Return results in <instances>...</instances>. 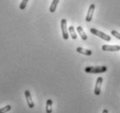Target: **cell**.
Returning <instances> with one entry per match:
<instances>
[{
	"instance_id": "2e32d148",
	"label": "cell",
	"mask_w": 120,
	"mask_h": 113,
	"mask_svg": "<svg viewBox=\"0 0 120 113\" xmlns=\"http://www.w3.org/2000/svg\"><path fill=\"white\" fill-rule=\"evenodd\" d=\"M102 113H108V110H106V109H105V110H103V112Z\"/></svg>"
},
{
	"instance_id": "3957f363",
	"label": "cell",
	"mask_w": 120,
	"mask_h": 113,
	"mask_svg": "<svg viewBox=\"0 0 120 113\" xmlns=\"http://www.w3.org/2000/svg\"><path fill=\"white\" fill-rule=\"evenodd\" d=\"M61 30H62V36L64 40H67L69 38V33L67 30V21L66 19H62L61 20Z\"/></svg>"
},
{
	"instance_id": "7c38bea8",
	"label": "cell",
	"mask_w": 120,
	"mask_h": 113,
	"mask_svg": "<svg viewBox=\"0 0 120 113\" xmlns=\"http://www.w3.org/2000/svg\"><path fill=\"white\" fill-rule=\"evenodd\" d=\"M69 32H70V34H71V38L74 39V40H76L77 38H78V36H77V33H76V30H75V29H74V27L73 26L69 27Z\"/></svg>"
},
{
	"instance_id": "9c48e42d",
	"label": "cell",
	"mask_w": 120,
	"mask_h": 113,
	"mask_svg": "<svg viewBox=\"0 0 120 113\" xmlns=\"http://www.w3.org/2000/svg\"><path fill=\"white\" fill-rule=\"evenodd\" d=\"M77 31L78 32V34H79V36L81 37V38L84 40V41H85V40H87V35L85 34V32H84V30H83V28H82L81 26H78L77 27Z\"/></svg>"
},
{
	"instance_id": "5bb4252c",
	"label": "cell",
	"mask_w": 120,
	"mask_h": 113,
	"mask_svg": "<svg viewBox=\"0 0 120 113\" xmlns=\"http://www.w3.org/2000/svg\"><path fill=\"white\" fill-rule=\"evenodd\" d=\"M29 0H23L21 2V4H20V5H19V8H20V10H24L25 8H26V5H27V3Z\"/></svg>"
},
{
	"instance_id": "6da1fadb",
	"label": "cell",
	"mask_w": 120,
	"mask_h": 113,
	"mask_svg": "<svg viewBox=\"0 0 120 113\" xmlns=\"http://www.w3.org/2000/svg\"><path fill=\"white\" fill-rule=\"evenodd\" d=\"M107 71L106 66H97V67H86L84 69V72L86 73H93V74H98L104 73Z\"/></svg>"
},
{
	"instance_id": "ba28073f",
	"label": "cell",
	"mask_w": 120,
	"mask_h": 113,
	"mask_svg": "<svg viewBox=\"0 0 120 113\" xmlns=\"http://www.w3.org/2000/svg\"><path fill=\"white\" fill-rule=\"evenodd\" d=\"M76 51H78V53L84 54V55H86V56H90L92 54V51H90V50H85V49L82 47H78L76 49Z\"/></svg>"
},
{
	"instance_id": "4fadbf2b",
	"label": "cell",
	"mask_w": 120,
	"mask_h": 113,
	"mask_svg": "<svg viewBox=\"0 0 120 113\" xmlns=\"http://www.w3.org/2000/svg\"><path fill=\"white\" fill-rule=\"evenodd\" d=\"M11 110V105L8 104V105H5L4 107L0 109V113H6L8 112V111H10Z\"/></svg>"
},
{
	"instance_id": "277c9868",
	"label": "cell",
	"mask_w": 120,
	"mask_h": 113,
	"mask_svg": "<svg viewBox=\"0 0 120 113\" xmlns=\"http://www.w3.org/2000/svg\"><path fill=\"white\" fill-rule=\"evenodd\" d=\"M102 83H103V77H98L96 82V85H95V89H94V93L95 95L99 96L100 93H101V86H102Z\"/></svg>"
},
{
	"instance_id": "8fae6325",
	"label": "cell",
	"mask_w": 120,
	"mask_h": 113,
	"mask_svg": "<svg viewBox=\"0 0 120 113\" xmlns=\"http://www.w3.org/2000/svg\"><path fill=\"white\" fill-rule=\"evenodd\" d=\"M58 3H59V0H53V1H52V3H51V6H50V11H51V13H53V12L56 11V9H57Z\"/></svg>"
},
{
	"instance_id": "7a4b0ae2",
	"label": "cell",
	"mask_w": 120,
	"mask_h": 113,
	"mask_svg": "<svg viewBox=\"0 0 120 113\" xmlns=\"http://www.w3.org/2000/svg\"><path fill=\"white\" fill-rule=\"evenodd\" d=\"M90 33H92V34H94L95 36L99 37L100 38L104 39V40H105V41L109 42V41H111V36H108V35H106V34H105V33L102 32V31H100V30H97V29L91 28V29H90Z\"/></svg>"
},
{
	"instance_id": "9a60e30c",
	"label": "cell",
	"mask_w": 120,
	"mask_h": 113,
	"mask_svg": "<svg viewBox=\"0 0 120 113\" xmlns=\"http://www.w3.org/2000/svg\"><path fill=\"white\" fill-rule=\"evenodd\" d=\"M111 35L114 36L115 38H117V39L120 40V33H118L117 30H111Z\"/></svg>"
},
{
	"instance_id": "8992f818",
	"label": "cell",
	"mask_w": 120,
	"mask_h": 113,
	"mask_svg": "<svg viewBox=\"0 0 120 113\" xmlns=\"http://www.w3.org/2000/svg\"><path fill=\"white\" fill-rule=\"evenodd\" d=\"M102 50L105 51H120L119 45H103Z\"/></svg>"
},
{
	"instance_id": "30bf717a",
	"label": "cell",
	"mask_w": 120,
	"mask_h": 113,
	"mask_svg": "<svg viewBox=\"0 0 120 113\" xmlns=\"http://www.w3.org/2000/svg\"><path fill=\"white\" fill-rule=\"evenodd\" d=\"M52 100L51 99H48L46 101V107H45V110L46 113H51L52 112Z\"/></svg>"
},
{
	"instance_id": "5b68a950",
	"label": "cell",
	"mask_w": 120,
	"mask_h": 113,
	"mask_svg": "<svg viewBox=\"0 0 120 113\" xmlns=\"http://www.w3.org/2000/svg\"><path fill=\"white\" fill-rule=\"evenodd\" d=\"M24 95H25V98H26V101H27V105L29 106V108H30V109L34 108V102H33L32 98H31L30 90H26L24 91Z\"/></svg>"
},
{
	"instance_id": "52a82bcc",
	"label": "cell",
	"mask_w": 120,
	"mask_h": 113,
	"mask_svg": "<svg viewBox=\"0 0 120 113\" xmlns=\"http://www.w3.org/2000/svg\"><path fill=\"white\" fill-rule=\"evenodd\" d=\"M94 10H95V4H91L90 5V7H89V10H88V12H87V15H86V18H85L86 22H90V21L92 20Z\"/></svg>"
}]
</instances>
